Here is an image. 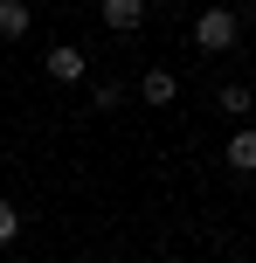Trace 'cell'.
Instances as JSON below:
<instances>
[{
  "mask_svg": "<svg viewBox=\"0 0 256 263\" xmlns=\"http://www.w3.org/2000/svg\"><path fill=\"white\" fill-rule=\"evenodd\" d=\"M35 35V7L28 0H0V42H28Z\"/></svg>",
  "mask_w": 256,
  "mask_h": 263,
  "instance_id": "cell-5",
  "label": "cell"
},
{
  "mask_svg": "<svg viewBox=\"0 0 256 263\" xmlns=\"http://www.w3.org/2000/svg\"><path fill=\"white\" fill-rule=\"evenodd\" d=\"M235 35H243L235 7H201V14H194V49H201V55H229Z\"/></svg>",
  "mask_w": 256,
  "mask_h": 263,
  "instance_id": "cell-1",
  "label": "cell"
},
{
  "mask_svg": "<svg viewBox=\"0 0 256 263\" xmlns=\"http://www.w3.org/2000/svg\"><path fill=\"white\" fill-rule=\"evenodd\" d=\"M222 159H229V173H256V125H235V139L222 145Z\"/></svg>",
  "mask_w": 256,
  "mask_h": 263,
  "instance_id": "cell-7",
  "label": "cell"
},
{
  "mask_svg": "<svg viewBox=\"0 0 256 263\" xmlns=\"http://www.w3.org/2000/svg\"><path fill=\"white\" fill-rule=\"evenodd\" d=\"M90 104H97V111H118V104H125V90H118V83H97Z\"/></svg>",
  "mask_w": 256,
  "mask_h": 263,
  "instance_id": "cell-9",
  "label": "cell"
},
{
  "mask_svg": "<svg viewBox=\"0 0 256 263\" xmlns=\"http://www.w3.org/2000/svg\"><path fill=\"white\" fill-rule=\"evenodd\" d=\"M146 0H104V28L111 35H139V28H146Z\"/></svg>",
  "mask_w": 256,
  "mask_h": 263,
  "instance_id": "cell-3",
  "label": "cell"
},
{
  "mask_svg": "<svg viewBox=\"0 0 256 263\" xmlns=\"http://www.w3.org/2000/svg\"><path fill=\"white\" fill-rule=\"evenodd\" d=\"M215 111H222V118H235V125H249L256 90H249V83H222V90H215Z\"/></svg>",
  "mask_w": 256,
  "mask_h": 263,
  "instance_id": "cell-6",
  "label": "cell"
},
{
  "mask_svg": "<svg viewBox=\"0 0 256 263\" xmlns=\"http://www.w3.org/2000/svg\"><path fill=\"white\" fill-rule=\"evenodd\" d=\"M14 236H21V208H14V201H0V250H7Z\"/></svg>",
  "mask_w": 256,
  "mask_h": 263,
  "instance_id": "cell-8",
  "label": "cell"
},
{
  "mask_svg": "<svg viewBox=\"0 0 256 263\" xmlns=\"http://www.w3.org/2000/svg\"><path fill=\"white\" fill-rule=\"evenodd\" d=\"M139 97H146V111H166L180 97V77L173 69H146V77H139Z\"/></svg>",
  "mask_w": 256,
  "mask_h": 263,
  "instance_id": "cell-4",
  "label": "cell"
},
{
  "mask_svg": "<svg viewBox=\"0 0 256 263\" xmlns=\"http://www.w3.org/2000/svg\"><path fill=\"white\" fill-rule=\"evenodd\" d=\"M42 69H49V83H83L90 77V55H83L76 42H55V49L42 55Z\"/></svg>",
  "mask_w": 256,
  "mask_h": 263,
  "instance_id": "cell-2",
  "label": "cell"
}]
</instances>
